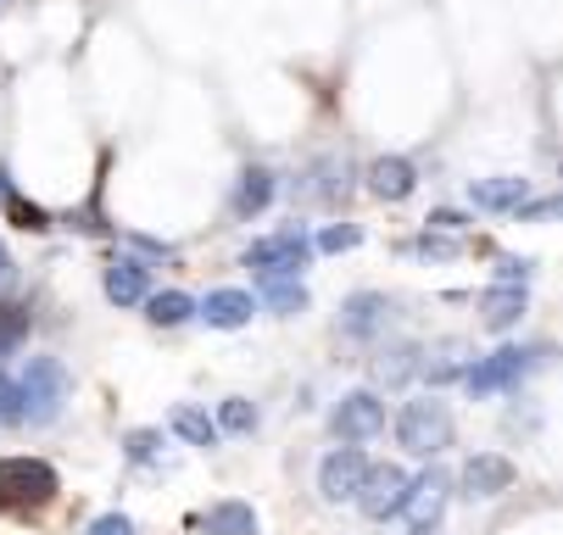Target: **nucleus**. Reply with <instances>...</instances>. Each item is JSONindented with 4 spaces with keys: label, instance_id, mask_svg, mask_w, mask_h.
Segmentation results:
<instances>
[{
    "label": "nucleus",
    "instance_id": "nucleus-1",
    "mask_svg": "<svg viewBox=\"0 0 563 535\" xmlns=\"http://www.w3.org/2000/svg\"><path fill=\"white\" fill-rule=\"evenodd\" d=\"M396 446L408 457H441L452 446V408L435 397H419L396 413Z\"/></svg>",
    "mask_w": 563,
    "mask_h": 535
},
{
    "label": "nucleus",
    "instance_id": "nucleus-2",
    "mask_svg": "<svg viewBox=\"0 0 563 535\" xmlns=\"http://www.w3.org/2000/svg\"><path fill=\"white\" fill-rule=\"evenodd\" d=\"M18 397H23V424H51L67 402V368L62 357H29L18 374Z\"/></svg>",
    "mask_w": 563,
    "mask_h": 535
},
{
    "label": "nucleus",
    "instance_id": "nucleus-3",
    "mask_svg": "<svg viewBox=\"0 0 563 535\" xmlns=\"http://www.w3.org/2000/svg\"><path fill=\"white\" fill-rule=\"evenodd\" d=\"M547 363V352H525V346H497L492 357H479L463 368V391L468 397H497V391H519V379Z\"/></svg>",
    "mask_w": 563,
    "mask_h": 535
},
{
    "label": "nucleus",
    "instance_id": "nucleus-4",
    "mask_svg": "<svg viewBox=\"0 0 563 535\" xmlns=\"http://www.w3.org/2000/svg\"><path fill=\"white\" fill-rule=\"evenodd\" d=\"M56 497V469L40 457H0V508L7 513H29L45 508Z\"/></svg>",
    "mask_w": 563,
    "mask_h": 535
},
{
    "label": "nucleus",
    "instance_id": "nucleus-5",
    "mask_svg": "<svg viewBox=\"0 0 563 535\" xmlns=\"http://www.w3.org/2000/svg\"><path fill=\"white\" fill-rule=\"evenodd\" d=\"M240 263H246L252 274H301L312 263V241H307L301 223H290V229H274V235L252 241L246 252H240Z\"/></svg>",
    "mask_w": 563,
    "mask_h": 535
},
{
    "label": "nucleus",
    "instance_id": "nucleus-6",
    "mask_svg": "<svg viewBox=\"0 0 563 535\" xmlns=\"http://www.w3.org/2000/svg\"><path fill=\"white\" fill-rule=\"evenodd\" d=\"M408 469H396V464H368V475H363V486H357V513L368 519V524H385V519H396L401 508H408Z\"/></svg>",
    "mask_w": 563,
    "mask_h": 535
},
{
    "label": "nucleus",
    "instance_id": "nucleus-7",
    "mask_svg": "<svg viewBox=\"0 0 563 535\" xmlns=\"http://www.w3.org/2000/svg\"><path fill=\"white\" fill-rule=\"evenodd\" d=\"M330 435L346 441V446L385 435V402H379L374 391H352V397H341L335 413H330Z\"/></svg>",
    "mask_w": 563,
    "mask_h": 535
},
{
    "label": "nucleus",
    "instance_id": "nucleus-8",
    "mask_svg": "<svg viewBox=\"0 0 563 535\" xmlns=\"http://www.w3.org/2000/svg\"><path fill=\"white\" fill-rule=\"evenodd\" d=\"M363 475H368V457L357 446H335L324 464H318V497H324V502H352Z\"/></svg>",
    "mask_w": 563,
    "mask_h": 535
},
{
    "label": "nucleus",
    "instance_id": "nucleus-9",
    "mask_svg": "<svg viewBox=\"0 0 563 535\" xmlns=\"http://www.w3.org/2000/svg\"><path fill=\"white\" fill-rule=\"evenodd\" d=\"M457 486H463L468 502H492V497H503L514 486V464L503 452H474L463 464V475H457Z\"/></svg>",
    "mask_w": 563,
    "mask_h": 535
},
{
    "label": "nucleus",
    "instance_id": "nucleus-10",
    "mask_svg": "<svg viewBox=\"0 0 563 535\" xmlns=\"http://www.w3.org/2000/svg\"><path fill=\"white\" fill-rule=\"evenodd\" d=\"M385 324H390V296L357 290V296L341 301V335H346V341H379Z\"/></svg>",
    "mask_w": 563,
    "mask_h": 535
},
{
    "label": "nucleus",
    "instance_id": "nucleus-11",
    "mask_svg": "<svg viewBox=\"0 0 563 535\" xmlns=\"http://www.w3.org/2000/svg\"><path fill=\"white\" fill-rule=\"evenodd\" d=\"M252 313V290H207V301H196V319H207V330H246Z\"/></svg>",
    "mask_w": 563,
    "mask_h": 535
},
{
    "label": "nucleus",
    "instance_id": "nucleus-12",
    "mask_svg": "<svg viewBox=\"0 0 563 535\" xmlns=\"http://www.w3.org/2000/svg\"><path fill=\"white\" fill-rule=\"evenodd\" d=\"M101 290H107V301H118V308H140V301L151 296V268L140 257H118V263H107Z\"/></svg>",
    "mask_w": 563,
    "mask_h": 535
},
{
    "label": "nucleus",
    "instance_id": "nucleus-13",
    "mask_svg": "<svg viewBox=\"0 0 563 535\" xmlns=\"http://www.w3.org/2000/svg\"><path fill=\"white\" fill-rule=\"evenodd\" d=\"M468 201L479 212H519V201H530V179H514V174H497V179H474L468 185Z\"/></svg>",
    "mask_w": 563,
    "mask_h": 535
},
{
    "label": "nucleus",
    "instance_id": "nucleus-14",
    "mask_svg": "<svg viewBox=\"0 0 563 535\" xmlns=\"http://www.w3.org/2000/svg\"><path fill=\"white\" fill-rule=\"evenodd\" d=\"M368 190H374L379 201H408V196L419 190V174H413L408 157H374V163H368Z\"/></svg>",
    "mask_w": 563,
    "mask_h": 535
},
{
    "label": "nucleus",
    "instance_id": "nucleus-15",
    "mask_svg": "<svg viewBox=\"0 0 563 535\" xmlns=\"http://www.w3.org/2000/svg\"><path fill=\"white\" fill-rule=\"evenodd\" d=\"M446 491H452V480H446L441 469H424V475L408 486V508H401V513H413V524H441Z\"/></svg>",
    "mask_w": 563,
    "mask_h": 535
},
{
    "label": "nucleus",
    "instance_id": "nucleus-16",
    "mask_svg": "<svg viewBox=\"0 0 563 535\" xmlns=\"http://www.w3.org/2000/svg\"><path fill=\"white\" fill-rule=\"evenodd\" d=\"M419 352H424V346H413V341L379 346V357H374V386H385V391H401V386H408V379L419 374Z\"/></svg>",
    "mask_w": 563,
    "mask_h": 535
},
{
    "label": "nucleus",
    "instance_id": "nucleus-17",
    "mask_svg": "<svg viewBox=\"0 0 563 535\" xmlns=\"http://www.w3.org/2000/svg\"><path fill=\"white\" fill-rule=\"evenodd\" d=\"M463 368H468V346H463V341H441V346L419 352V379H430V391L463 379Z\"/></svg>",
    "mask_w": 563,
    "mask_h": 535
},
{
    "label": "nucleus",
    "instance_id": "nucleus-18",
    "mask_svg": "<svg viewBox=\"0 0 563 535\" xmlns=\"http://www.w3.org/2000/svg\"><path fill=\"white\" fill-rule=\"evenodd\" d=\"M257 290H263V301H268V313H279V319L307 313V285H301V274H257Z\"/></svg>",
    "mask_w": 563,
    "mask_h": 535
},
{
    "label": "nucleus",
    "instance_id": "nucleus-19",
    "mask_svg": "<svg viewBox=\"0 0 563 535\" xmlns=\"http://www.w3.org/2000/svg\"><path fill=\"white\" fill-rule=\"evenodd\" d=\"M196 524H201L207 535H257V530H263V524H257V508H252V502H234V497H229V502H212Z\"/></svg>",
    "mask_w": 563,
    "mask_h": 535
},
{
    "label": "nucleus",
    "instance_id": "nucleus-20",
    "mask_svg": "<svg viewBox=\"0 0 563 535\" xmlns=\"http://www.w3.org/2000/svg\"><path fill=\"white\" fill-rule=\"evenodd\" d=\"M519 313H525V285H492L486 290V301H479V324L486 330H514L519 324Z\"/></svg>",
    "mask_w": 563,
    "mask_h": 535
},
{
    "label": "nucleus",
    "instance_id": "nucleus-21",
    "mask_svg": "<svg viewBox=\"0 0 563 535\" xmlns=\"http://www.w3.org/2000/svg\"><path fill=\"white\" fill-rule=\"evenodd\" d=\"M274 174L268 168H246L240 174V185H234V218H257V212H268V201H274Z\"/></svg>",
    "mask_w": 563,
    "mask_h": 535
},
{
    "label": "nucleus",
    "instance_id": "nucleus-22",
    "mask_svg": "<svg viewBox=\"0 0 563 535\" xmlns=\"http://www.w3.org/2000/svg\"><path fill=\"white\" fill-rule=\"evenodd\" d=\"M145 319L156 330H179L185 319H196V301L185 290H156V296H145Z\"/></svg>",
    "mask_w": 563,
    "mask_h": 535
},
{
    "label": "nucleus",
    "instance_id": "nucleus-23",
    "mask_svg": "<svg viewBox=\"0 0 563 535\" xmlns=\"http://www.w3.org/2000/svg\"><path fill=\"white\" fill-rule=\"evenodd\" d=\"M168 430H174L179 441H190V446H218V424H212L201 408H174V413H168Z\"/></svg>",
    "mask_w": 563,
    "mask_h": 535
},
{
    "label": "nucleus",
    "instance_id": "nucleus-24",
    "mask_svg": "<svg viewBox=\"0 0 563 535\" xmlns=\"http://www.w3.org/2000/svg\"><path fill=\"white\" fill-rule=\"evenodd\" d=\"M218 430H229V435H252L257 430V408L246 402V397H229L223 408H218V419H212Z\"/></svg>",
    "mask_w": 563,
    "mask_h": 535
},
{
    "label": "nucleus",
    "instance_id": "nucleus-25",
    "mask_svg": "<svg viewBox=\"0 0 563 535\" xmlns=\"http://www.w3.org/2000/svg\"><path fill=\"white\" fill-rule=\"evenodd\" d=\"M408 252H413V257H430V263H446V257H457V252H463V241L441 235V229H424L419 241H408Z\"/></svg>",
    "mask_w": 563,
    "mask_h": 535
},
{
    "label": "nucleus",
    "instance_id": "nucleus-26",
    "mask_svg": "<svg viewBox=\"0 0 563 535\" xmlns=\"http://www.w3.org/2000/svg\"><path fill=\"white\" fill-rule=\"evenodd\" d=\"M357 241H363V229H357V223H330L324 235L312 241V252H330V257H341V252H352Z\"/></svg>",
    "mask_w": 563,
    "mask_h": 535
},
{
    "label": "nucleus",
    "instance_id": "nucleus-27",
    "mask_svg": "<svg viewBox=\"0 0 563 535\" xmlns=\"http://www.w3.org/2000/svg\"><path fill=\"white\" fill-rule=\"evenodd\" d=\"M7 218H12L18 229H29V235H45V229H51V212H45V207H34V201H23V196H12V201H7Z\"/></svg>",
    "mask_w": 563,
    "mask_h": 535
},
{
    "label": "nucleus",
    "instance_id": "nucleus-28",
    "mask_svg": "<svg viewBox=\"0 0 563 535\" xmlns=\"http://www.w3.org/2000/svg\"><path fill=\"white\" fill-rule=\"evenodd\" d=\"M123 452H129V464H151V457L163 452V430H129Z\"/></svg>",
    "mask_w": 563,
    "mask_h": 535
},
{
    "label": "nucleus",
    "instance_id": "nucleus-29",
    "mask_svg": "<svg viewBox=\"0 0 563 535\" xmlns=\"http://www.w3.org/2000/svg\"><path fill=\"white\" fill-rule=\"evenodd\" d=\"M0 424H23V397H18V379L0 374Z\"/></svg>",
    "mask_w": 563,
    "mask_h": 535
},
{
    "label": "nucleus",
    "instance_id": "nucleus-30",
    "mask_svg": "<svg viewBox=\"0 0 563 535\" xmlns=\"http://www.w3.org/2000/svg\"><path fill=\"white\" fill-rule=\"evenodd\" d=\"M530 274H536L530 257H497V285H525Z\"/></svg>",
    "mask_w": 563,
    "mask_h": 535
},
{
    "label": "nucleus",
    "instance_id": "nucleus-31",
    "mask_svg": "<svg viewBox=\"0 0 563 535\" xmlns=\"http://www.w3.org/2000/svg\"><path fill=\"white\" fill-rule=\"evenodd\" d=\"M0 335H7L12 346H23V335H29V313H23V308H0Z\"/></svg>",
    "mask_w": 563,
    "mask_h": 535
},
{
    "label": "nucleus",
    "instance_id": "nucleus-32",
    "mask_svg": "<svg viewBox=\"0 0 563 535\" xmlns=\"http://www.w3.org/2000/svg\"><path fill=\"white\" fill-rule=\"evenodd\" d=\"M85 535H134V519H123V513H101Z\"/></svg>",
    "mask_w": 563,
    "mask_h": 535
},
{
    "label": "nucleus",
    "instance_id": "nucleus-33",
    "mask_svg": "<svg viewBox=\"0 0 563 535\" xmlns=\"http://www.w3.org/2000/svg\"><path fill=\"white\" fill-rule=\"evenodd\" d=\"M463 223H468V218H463V212H452V207H435V212L424 218V229H441V235H457Z\"/></svg>",
    "mask_w": 563,
    "mask_h": 535
},
{
    "label": "nucleus",
    "instance_id": "nucleus-34",
    "mask_svg": "<svg viewBox=\"0 0 563 535\" xmlns=\"http://www.w3.org/2000/svg\"><path fill=\"white\" fill-rule=\"evenodd\" d=\"M552 212H558V201H552V196H541V201H519V212H514V218H519V223H530V218H552Z\"/></svg>",
    "mask_w": 563,
    "mask_h": 535
},
{
    "label": "nucleus",
    "instance_id": "nucleus-35",
    "mask_svg": "<svg viewBox=\"0 0 563 535\" xmlns=\"http://www.w3.org/2000/svg\"><path fill=\"white\" fill-rule=\"evenodd\" d=\"M12 285H18V263H12V252H7V246H0V296H7Z\"/></svg>",
    "mask_w": 563,
    "mask_h": 535
},
{
    "label": "nucleus",
    "instance_id": "nucleus-36",
    "mask_svg": "<svg viewBox=\"0 0 563 535\" xmlns=\"http://www.w3.org/2000/svg\"><path fill=\"white\" fill-rule=\"evenodd\" d=\"M129 246H134V252H145V257H174V246H163V241H145V235H129Z\"/></svg>",
    "mask_w": 563,
    "mask_h": 535
},
{
    "label": "nucleus",
    "instance_id": "nucleus-37",
    "mask_svg": "<svg viewBox=\"0 0 563 535\" xmlns=\"http://www.w3.org/2000/svg\"><path fill=\"white\" fill-rule=\"evenodd\" d=\"M12 352H18V346H12L7 335H0V374H7V357H12Z\"/></svg>",
    "mask_w": 563,
    "mask_h": 535
},
{
    "label": "nucleus",
    "instance_id": "nucleus-38",
    "mask_svg": "<svg viewBox=\"0 0 563 535\" xmlns=\"http://www.w3.org/2000/svg\"><path fill=\"white\" fill-rule=\"evenodd\" d=\"M413 535H435V524H413Z\"/></svg>",
    "mask_w": 563,
    "mask_h": 535
}]
</instances>
